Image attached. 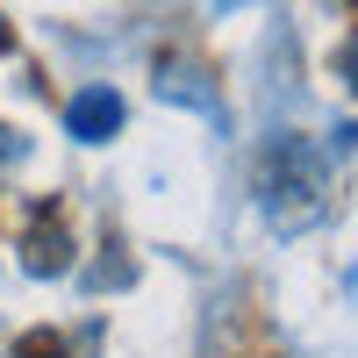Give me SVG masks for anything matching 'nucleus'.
Listing matches in <instances>:
<instances>
[{
    "label": "nucleus",
    "mask_w": 358,
    "mask_h": 358,
    "mask_svg": "<svg viewBox=\"0 0 358 358\" xmlns=\"http://www.w3.org/2000/svg\"><path fill=\"white\" fill-rule=\"evenodd\" d=\"M122 94L115 86H79V94L65 101V136H79V143H108L115 129H122Z\"/></svg>",
    "instance_id": "3"
},
{
    "label": "nucleus",
    "mask_w": 358,
    "mask_h": 358,
    "mask_svg": "<svg viewBox=\"0 0 358 358\" xmlns=\"http://www.w3.org/2000/svg\"><path fill=\"white\" fill-rule=\"evenodd\" d=\"M15 50V29H8V15H0V57H8Z\"/></svg>",
    "instance_id": "8"
},
{
    "label": "nucleus",
    "mask_w": 358,
    "mask_h": 358,
    "mask_svg": "<svg viewBox=\"0 0 358 358\" xmlns=\"http://www.w3.org/2000/svg\"><path fill=\"white\" fill-rule=\"evenodd\" d=\"M337 72H344V86H351V94H358V29L344 36V57H337Z\"/></svg>",
    "instance_id": "6"
},
{
    "label": "nucleus",
    "mask_w": 358,
    "mask_h": 358,
    "mask_svg": "<svg viewBox=\"0 0 358 358\" xmlns=\"http://www.w3.org/2000/svg\"><path fill=\"white\" fill-rule=\"evenodd\" d=\"M251 194H258L265 229H280V236L315 229L322 215H330V143L294 136V129L265 136V151L251 165Z\"/></svg>",
    "instance_id": "1"
},
{
    "label": "nucleus",
    "mask_w": 358,
    "mask_h": 358,
    "mask_svg": "<svg viewBox=\"0 0 358 358\" xmlns=\"http://www.w3.org/2000/svg\"><path fill=\"white\" fill-rule=\"evenodd\" d=\"M8 358H72V351H65V337H50V330H29V337L8 351Z\"/></svg>",
    "instance_id": "5"
},
{
    "label": "nucleus",
    "mask_w": 358,
    "mask_h": 358,
    "mask_svg": "<svg viewBox=\"0 0 358 358\" xmlns=\"http://www.w3.org/2000/svg\"><path fill=\"white\" fill-rule=\"evenodd\" d=\"M22 273L29 280H65L72 273V236L57 215H36V229L22 236Z\"/></svg>",
    "instance_id": "4"
},
{
    "label": "nucleus",
    "mask_w": 358,
    "mask_h": 358,
    "mask_svg": "<svg viewBox=\"0 0 358 358\" xmlns=\"http://www.w3.org/2000/svg\"><path fill=\"white\" fill-rule=\"evenodd\" d=\"M151 86H158V101H172V108H194L201 122L229 129V101H222V79L208 72L194 50H165L158 65H151Z\"/></svg>",
    "instance_id": "2"
},
{
    "label": "nucleus",
    "mask_w": 358,
    "mask_h": 358,
    "mask_svg": "<svg viewBox=\"0 0 358 358\" xmlns=\"http://www.w3.org/2000/svg\"><path fill=\"white\" fill-rule=\"evenodd\" d=\"M22 151H29V143H22V136H15V129H0V165H15V158H22Z\"/></svg>",
    "instance_id": "7"
}]
</instances>
